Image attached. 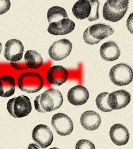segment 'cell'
<instances>
[{
    "mask_svg": "<svg viewBox=\"0 0 133 149\" xmlns=\"http://www.w3.org/2000/svg\"><path fill=\"white\" fill-rule=\"evenodd\" d=\"M63 102L61 92L50 88L36 97L34 101L35 109L39 112H51L59 109Z\"/></svg>",
    "mask_w": 133,
    "mask_h": 149,
    "instance_id": "cell-1",
    "label": "cell"
},
{
    "mask_svg": "<svg viewBox=\"0 0 133 149\" xmlns=\"http://www.w3.org/2000/svg\"><path fill=\"white\" fill-rule=\"evenodd\" d=\"M129 3L128 0H108L103 6V18L113 22L119 21L126 13Z\"/></svg>",
    "mask_w": 133,
    "mask_h": 149,
    "instance_id": "cell-2",
    "label": "cell"
},
{
    "mask_svg": "<svg viewBox=\"0 0 133 149\" xmlns=\"http://www.w3.org/2000/svg\"><path fill=\"white\" fill-rule=\"evenodd\" d=\"M114 32L109 25L102 23L95 24L86 29L83 34V40L87 44H97L101 40L112 35Z\"/></svg>",
    "mask_w": 133,
    "mask_h": 149,
    "instance_id": "cell-3",
    "label": "cell"
},
{
    "mask_svg": "<svg viewBox=\"0 0 133 149\" xmlns=\"http://www.w3.org/2000/svg\"><path fill=\"white\" fill-rule=\"evenodd\" d=\"M18 86L23 92L32 93L39 92L44 86L42 77L37 72H27L18 77Z\"/></svg>",
    "mask_w": 133,
    "mask_h": 149,
    "instance_id": "cell-4",
    "label": "cell"
},
{
    "mask_svg": "<svg viewBox=\"0 0 133 149\" xmlns=\"http://www.w3.org/2000/svg\"><path fill=\"white\" fill-rule=\"evenodd\" d=\"M9 113L15 118L27 116L32 111L30 100L25 95H20L10 100L7 104Z\"/></svg>",
    "mask_w": 133,
    "mask_h": 149,
    "instance_id": "cell-5",
    "label": "cell"
},
{
    "mask_svg": "<svg viewBox=\"0 0 133 149\" xmlns=\"http://www.w3.org/2000/svg\"><path fill=\"white\" fill-rule=\"evenodd\" d=\"M110 80L118 86L127 85L133 80V70L128 65L120 63L115 65L110 71Z\"/></svg>",
    "mask_w": 133,
    "mask_h": 149,
    "instance_id": "cell-6",
    "label": "cell"
},
{
    "mask_svg": "<svg viewBox=\"0 0 133 149\" xmlns=\"http://www.w3.org/2000/svg\"><path fill=\"white\" fill-rule=\"evenodd\" d=\"M72 47V43L69 40L63 38L53 43L48 50V54L54 61H61L69 56Z\"/></svg>",
    "mask_w": 133,
    "mask_h": 149,
    "instance_id": "cell-7",
    "label": "cell"
},
{
    "mask_svg": "<svg viewBox=\"0 0 133 149\" xmlns=\"http://www.w3.org/2000/svg\"><path fill=\"white\" fill-rule=\"evenodd\" d=\"M51 125L53 129L60 136H68L73 130L74 125L72 120L63 113H59L53 115Z\"/></svg>",
    "mask_w": 133,
    "mask_h": 149,
    "instance_id": "cell-8",
    "label": "cell"
},
{
    "mask_svg": "<svg viewBox=\"0 0 133 149\" xmlns=\"http://www.w3.org/2000/svg\"><path fill=\"white\" fill-rule=\"evenodd\" d=\"M32 138L35 142L42 148L49 146L53 140V135L51 130L43 124L38 125L33 129Z\"/></svg>",
    "mask_w": 133,
    "mask_h": 149,
    "instance_id": "cell-9",
    "label": "cell"
},
{
    "mask_svg": "<svg viewBox=\"0 0 133 149\" xmlns=\"http://www.w3.org/2000/svg\"><path fill=\"white\" fill-rule=\"evenodd\" d=\"M23 43L16 39L9 40L5 45L4 56L8 61L18 62L22 58L24 52Z\"/></svg>",
    "mask_w": 133,
    "mask_h": 149,
    "instance_id": "cell-10",
    "label": "cell"
},
{
    "mask_svg": "<svg viewBox=\"0 0 133 149\" xmlns=\"http://www.w3.org/2000/svg\"><path fill=\"white\" fill-rule=\"evenodd\" d=\"M131 101L130 93L124 90H118L109 94L107 103L109 107L112 110H118L125 107Z\"/></svg>",
    "mask_w": 133,
    "mask_h": 149,
    "instance_id": "cell-11",
    "label": "cell"
},
{
    "mask_svg": "<svg viewBox=\"0 0 133 149\" xmlns=\"http://www.w3.org/2000/svg\"><path fill=\"white\" fill-rule=\"evenodd\" d=\"M69 73L67 69L61 65L53 66L46 73L47 80L49 84L55 86H60L66 82Z\"/></svg>",
    "mask_w": 133,
    "mask_h": 149,
    "instance_id": "cell-12",
    "label": "cell"
},
{
    "mask_svg": "<svg viewBox=\"0 0 133 149\" xmlns=\"http://www.w3.org/2000/svg\"><path fill=\"white\" fill-rule=\"evenodd\" d=\"M88 91L84 86L77 85L70 89L67 94L69 102L75 106L83 105L87 101L89 98Z\"/></svg>",
    "mask_w": 133,
    "mask_h": 149,
    "instance_id": "cell-13",
    "label": "cell"
},
{
    "mask_svg": "<svg viewBox=\"0 0 133 149\" xmlns=\"http://www.w3.org/2000/svg\"><path fill=\"white\" fill-rule=\"evenodd\" d=\"M75 24L68 18L62 19L56 22L50 24L48 31L50 34L56 36L68 34L73 31Z\"/></svg>",
    "mask_w": 133,
    "mask_h": 149,
    "instance_id": "cell-14",
    "label": "cell"
},
{
    "mask_svg": "<svg viewBox=\"0 0 133 149\" xmlns=\"http://www.w3.org/2000/svg\"><path fill=\"white\" fill-rule=\"evenodd\" d=\"M110 136L113 143L118 146L125 145L129 139V134L128 129L120 124H115L111 127Z\"/></svg>",
    "mask_w": 133,
    "mask_h": 149,
    "instance_id": "cell-15",
    "label": "cell"
},
{
    "mask_svg": "<svg viewBox=\"0 0 133 149\" xmlns=\"http://www.w3.org/2000/svg\"><path fill=\"white\" fill-rule=\"evenodd\" d=\"M101 123L100 115L97 113L92 110L84 112L81 115V124L87 130L93 131L100 127Z\"/></svg>",
    "mask_w": 133,
    "mask_h": 149,
    "instance_id": "cell-16",
    "label": "cell"
},
{
    "mask_svg": "<svg viewBox=\"0 0 133 149\" xmlns=\"http://www.w3.org/2000/svg\"><path fill=\"white\" fill-rule=\"evenodd\" d=\"M100 52L101 58L107 61H115L120 56L119 47L115 41L112 40L103 43L100 47Z\"/></svg>",
    "mask_w": 133,
    "mask_h": 149,
    "instance_id": "cell-17",
    "label": "cell"
},
{
    "mask_svg": "<svg viewBox=\"0 0 133 149\" xmlns=\"http://www.w3.org/2000/svg\"><path fill=\"white\" fill-rule=\"evenodd\" d=\"M92 9L91 1L81 0L77 1L72 7L74 15L79 20L88 18L91 15Z\"/></svg>",
    "mask_w": 133,
    "mask_h": 149,
    "instance_id": "cell-18",
    "label": "cell"
},
{
    "mask_svg": "<svg viewBox=\"0 0 133 149\" xmlns=\"http://www.w3.org/2000/svg\"><path fill=\"white\" fill-rule=\"evenodd\" d=\"M15 79L10 75L0 77V97H8L13 95L15 91Z\"/></svg>",
    "mask_w": 133,
    "mask_h": 149,
    "instance_id": "cell-19",
    "label": "cell"
},
{
    "mask_svg": "<svg viewBox=\"0 0 133 149\" xmlns=\"http://www.w3.org/2000/svg\"><path fill=\"white\" fill-rule=\"evenodd\" d=\"M24 59L27 67L31 69H38L42 65V57L35 50H29L27 51Z\"/></svg>",
    "mask_w": 133,
    "mask_h": 149,
    "instance_id": "cell-20",
    "label": "cell"
},
{
    "mask_svg": "<svg viewBox=\"0 0 133 149\" xmlns=\"http://www.w3.org/2000/svg\"><path fill=\"white\" fill-rule=\"evenodd\" d=\"M47 17L49 24L56 22L62 19L68 18L66 10L58 6L52 7L48 10Z\"/></svg>",
    "mask_w": 133,
    "mask_h": 149,
    "instance_id": "cell-21",
    "label": "cell"
},
{
    "mask_svg": "<svg viewBox=\"0 0 133 149\" xmlns=\"http://www.w3.org/2000/svg\"><path fill=\"white\" fill-rule=\"evenodd\" d=\"M108 95L109 93L108 92H103L99 94L96 98V107L102 112H108L113 110L109 107L107 103Z\"/></svg>",
    "mask_w": 133,
    "mask_h": 149,
    "instance_id": "cell-22",
    "label": "cell"
},
{
    "mask_svg": "<svg viewBox=\"0 0 133 149\" xmlns=\"http://www.w3.org/2000/svg\"><path fill=\"white\" fill-rule=\"evenodd\" d=\"M91 12L90 16L88 18V20L90 22L97 20L100 18L99 13L100 1L96 0H91Z\"/></svg>",
    "mask_w": 133,
    "mask_h": 149,
    "instance_id": "cell-23",
    "label": "cell"
},
{
    "mask_svg": "<svg viewBox=\"0 0 133 149\" xmlns=\"http://www.w3.org/2000/svg\"><path fill=\"white\" fill-rule=\"evenodd\" d=\"M76 149H95L94 144L90 141L83 139L79 140L77 143Z\"/></svg>",
    "mask_w": 133,
    "mask_h": 149,
    "instance_id": "cell-24",
    "label": "cell"
},
{
    "mask_svg": "<svg viewBox=\"0 0 133 149\" xmlns=\"http://www.w3.org/2000/svg\"><path fill=\"white\" fill-rule=\"evenodd\" d=\"M11 1L8 0L0 1V15L8 12L11 8Z\"/></svg>",
    "mask_w": 133,
    "mask_h": 149,
    "instance_id": "cell-25",
    "label": "cell"
},
{
    "mask_svg": "<svg viewBox=\"0 0 133 149\" xmlns=\"http://www.w3.org/2000/svg\"><path fill=\"white\" fill-rule=\"evenodd\" d=\"M11 64L12 67L18 70H24L27 68V67L24 65L23 64H19V63H14V62H11Z\"/></svg>",
    "mask_w": 133,
    "mask_h": 149,
    "instance_id": "cell-26",
    "label": "cell"
},
{
    "mask_svg": "<svg viewBox=\"0 0 133 149\" xmlns=\"http://www.w3.org/2000/svg\"><path fill=\"white\" fill-rule=\"evenodd\" d=\"M132 13L130 14L129 18L127 19V25L128 30L132 34Z\"/></svg>",
    "mask_w": 133,
    "mask_h": 149,
    "instance_id": "cell-27",
    "label": "cell"
},
{
    "mask_svg": "<svg viewBox=\"0 0 133 149\" xmlns=\"http://www.w3.org/2000/svg\"><path fill=\"white\" fill-rule=\"evenodd\" d=\"M2 49V45L1 42H0V54H1Z\"/></svg>",
    "mask_w": 133,
    "mask_h": 149,
    "instance_id": "cell-28",
    "label": "cell"
}]
</instances>
